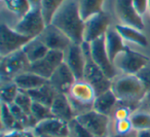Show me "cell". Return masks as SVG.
<instances>
[{
	"mask_svg": "<svg viewBox=\"0 0 150 137\" xmlns=\"http://www.w3.org/2000/svg\"><path fill=\"white\" fill-rule=\"evenodd\" d=\"M115 13L122 25L129 26L141 31L144 29L143 18L135 9L133 0H116Z\"/></svg>",
	"mask_w": 150,
	"mask_h": 137,
	"instance_id": "cell-13",
	"label": "cell"
},
{
	"mask_svg": "<svg viewBox=\"0 0 150 137\" xmlns=\"http://www.w3.org/2000/svg\"><path fill=\"white\" fill-rule=\"evenodd\" d=\"M50 110H52L54 118H57L67 123H70L71 121L76 118L74 109H73L66 94H57L54 102L50 105Z\"/></svg>",
	"mask_w": 150,
	"mask_h": 137,
	"instance_id": "cell-18",
	"label": "cell"
},
{
	"mask_svg": "<svg viewBox=\"0 0 150 137\" xmlns=\"http://www.w3.org/2000/svg\"><path fill=\"white\" fill-rule=\"evenodd\" d=\"M48 51L50 50L43 44V41L40 39L39 36L35 38H32L23 48V52L25 53L30 64L43 59L46 56V54L48 53Z\"/></svg>",
	"mask_w": 150,
	"mask_h": 137,
	"instance_id": "cell-23",
	"label": "cell"
},
{
	"mask_svg": "<svg viewBox=\"0 0 150 137\" xmlns=\"http://www.w3.org/2000/svg\"><path fill=\"white\" fill-rule=\"evenodd\" d=\"M67 96L77 116L93 109V104L97 97V94L90 83L81 79L75 81Z\"/></svg>",
	"mask_w": 150,
	"mask_h": 137,
	"instance_id": "cell-3",
	"label": "cell"
},
{
	"mask_svg": "<svg viewBox=\"0 0 150 137\" xmlns=\"http://www.w3.org/2000/svg\"><path fill=\"white\" fill-rule=\"evenodd\" d=\"M148 64H149L148 57L135 52L127 46L114 61V66L116 67V69H119L122 74L129 75H136Z\"/></svg>",
	"mask_w": 150,
	"mask_h": 137,
	"instance_id": "cell-8",
	"label": "cell"
},
{
	"mask_svg": "<svg viewBox=\"0 0 150 137\" xmlns=\"http://www.w3.org/2000/svg\"><path fill=\"white\" fill-rule=\"evenodd\" d=\"M133 5L138 14L142 17L148 11V0H133Z\"/></svg>",
	"mask_w": 150,
	"mask_h": 137,
	"instance_id": "cell-37",
	"label": "cell"
},
{
	"mask_svg": "<svg viewBox=\"0 0 150 137\" xmlns=\"http://www.w3.org/2000/svg\"><path fill=\"white\" fill-rule=\"evenodd\" d=\"M64 63L71 69L77 81L83 79L84 67H86V55L81 44H72L66 51Z\"/></svg>",
	"mask_w": 150,
	"mask_h": 137,
	"instance_id": "cell-14",
	"label": "cell"
},
{
	"mask_svg": "<svg viewBox=\"0 0 150 137\" xmlns=\"http://www.w3.org/2000/svg\"><path fill=\"white\" fill-rule=\"evenodd\" d=\"M46 26L41 9H31L18 21L13 29L32 39L41 35Z\"/></svg>",
	"mask_w": 150,
	"mask_h": 137,
	"instance_id": "cell-6",
	"label": "cell"
},
{
	"mask_svg": "<svg viewBox=\"0 0 150 137\" xmlns=\"http://www.w3.org/2000/svg\"><path fill=\"white\" fill-rule=\"evenodd\" d=\"M110 17L108 14L101 11L84 21L83 42L91 44L103 37L110 28Z\"/></svg>",
	"mask_w": 150,
	"mask_h": 137,
	"instance_id": "cell-10",
	"label": "cell"
},
{
	"mask_svg": "<svg viewBox=\"0 0 150 137\" xmlns=\"http://www.w3.org/2000/svg\"><path fill=\"white\" fill-rule=\"evenodd\" d=\"M82 19L86 21L92 16L103 11L104 0H78Z\"/></svg>",
	"mask_w": 150,
	"mask_h": 137,
	"instance_id": "cell-25",
	"label": "cell"
},
{
	"mask_svg": "<svg viewBox=\"0 0 150 137\" xmlns=\"http://www.w3.org/2000/svg\"><path fill=\"white\" fill-rule=\"evenodd\" d=\"M13 103L19 106L22 110H24L27 114L31 116V107L32 104H33V100H32V98L30 97V95L26 91L20 90L19 94H18Z\"/></svg>",
	"mask_w": 150,
	"mask_h": 137,
	"instance_id": "cell-32",
	"label": "cell"
},
{
	"mask_svg": "<svg viewBox=\"0 0 150 137\" xmlns=\"http://www.w3.org/2000/svg\"><path fill=\"white\" fill-rule=\"evenodd\" d=\"M81 46L83 49L84 55H86V67H84L83 81L90 83L94 88L97 95H100L104 92L111 90L112 81L109 79L104 74V72L97 66L96 63L93 61L92 57H91L90 44L82 42Z\"/></svg>",
	"mask_w": 150,
	"mask_h": 137,
	"instance_id": "cell-4",
	"label": "cell"
},
{
	"mask_svg": "<svg viewBox=\"0 0 150 137\" xmlns=\"http://www.w3.org/2000/svg\"><path fill=\"white\" fill-rule=\"evenodd\" d=\"M20 89L16 85L15 81H3L1 83V103H5L7 105H11L15 102Z\"/></svg>",
	"mask_w": 150,
	"mask_h": 137,
	"instance_id": "cell-28",
	"label": "cell"
},
{
	"mask_svg": "<svg viewBox=\"0 0 150 137\" xmlns=\"http://www.w3.org/2000/svg\"><path fill=\"white\" fill-rule=\"evenodd\" d=\"M104 39L107 54H108L110 60L114 64L115 59L127 48L125 46V40L121 38V36L115 30V28H109L108 31L104 35Z\"/></svg>",
	"mask_w": 150,
	"mask_h": 137,
	"instance_id": "cell-19",
	"label": "cell"
},
{
	"mask_svg": "<svg viewBox=\"0 0 150 137\" xmlns=\"http://www.w3.org/2000/svg\"><path fill=\"white\" fill-rule=\"evenodd\" d=\"M69 137H94L76 118L69 123Z\"/></svg>",
	"mask_w": 150,
	"mask_h": 137,
	"instance_id": "cell-33",
	"label": "cell"
},
{
	"mask_svg": "<svg viewBox=\"0 0 150 137\" xmlns=\"http://www.w3.org/2000/svg\"><path fill=\"white\" fill-rule=\"evenodd\" d=\"M136 76L139 78V81L142 83V85L144 86L145 90L148 92H150V64H148L147 66H145L143 69L139 71L136 74Z\"/></svg>",
	"mask_w": 150,
	"mask_h": 137,
	"instance_id": "cell-35",
	"label": "cell"
},
{
	"mask_svg": "<svg viewBox=\"0 0 150 137\" xmlns=\"http://www.w3.org/2000/svg\"><path fill=\"white\" fill-rule=\"evenodd\" d=\"M115 30L118 32V34L125 41L137 44L139 46H144V48L148 46L147 37L141 30L129 27V26L122 25V24L115 26Z\"/></svg>",
	"mask_w": 150,
	"mask_h": 137,
	"instance_id": "cell-22",
	"label": "cell"
},
{
	"mask_svg": "<svg viewBox=\"0 0 150 137\" xmlns=\"http://www.w3.org/2000/svg\"><path fill=\"white\" fill-rule=\"evenodd\" d=\"M117 102L118 100L116 96L114 95L112 90H109L100 95H97L93 104V109L102 114L110 116V114L113 113V111L115 110Z\"/></svg>",
	"mask_w": 150,
	"mask_h": 137,
	"instance_id": "cell-20",
	"label": "cell"
},
{
	"mask_svg": "<svg viewBox=\"0 0 150 137\" xmlns=\"http://www.w3.org/2000/svg\"><path fill=\"white\" fill-rule=\"evenodd\" d=\"M64 52L50 50L43 59L37 61V62L31 63L28 71H31V72L48 81L50 76L54 74V71L57 70V68L64 63Z\"/></svg>",
	"mask_w": 150,
	"mask_h": 137,
	"instance_id": "cell-11",
	"label": "cell"
},
{
	"mask_svg": "<svg viewBox=\"0 0 150 137\" xmlns=\"http://www.w3.org/2000/svg\"><path fill=\"white\" fill-rule=\"evenodd\" d=\"M76 81L77 79L74 76L71 69L65 63H63L61 66L57 68L54 74L50 76V78L48 79V83L52 85V87L58 93L67 95Z\"/></svg>",
	"mask_w": 150,
	"mask_h": 137,
	"instance_id": "cell-17",
	"label": "cell"
},
{
	"mask_svg": "<svg viewBox=\"0 0 150 137\" xmlns=\"http://www.w3.org/2000/svg\"><path fill=\"white\" fill-rule=\"evenodd\" d=\"M111 90L118 102L127 105L139 103L147 95V91L136 75H117L112 79Z\"/></svg>",
	"mask_w": 150,
	"mask_h": 137,
	"instance_id": "cell-2",
	"label": "cell"
},
{
	"mask_svg": "<svg viewBox=\"0 0 150 137\" xmlns=\"http://www.w3.org/2000/svg\"><path fill=\"white\" fill-rule=\"evenodd\" d=\"M66 0H41V13L46 25H50L54 15Z\"/></svg>",
	"mask_w": 150,
	"mask_h": 137,
	"instance_id": "cell-26",
	"label": "cell"
},
{
	"mask_svg": "<svg viewBox=\"0 0 150 137\" xmlns=\"http://www.w3.org/2000/svg\"><path fill=\"white\" fill-rule=\"evenodd\" d=\"M76 120L94 137H109L110 118L92 109L76 116Z\"/></svg>",
	"mask_w": 150,
	"mask_h": 137,
	"instance_id": "cell-7",
	"label": "cell"
},
{
	"mask_svg": "<svg viewBox=\"0 0 150 137\" xmlns=\"http://www.w3.org/2000/svg\"><path fill=\"white\" fill-rule=\"evenodd\" d=\"M132 113L133 111H131V109L127 106H120V107L115 108V110L113 111V118H114V121L127 120V118H131Z\"/></svg>",
	"mask_w": 150,
	"mask_h": 137,
	"instance_id": "cell-36",
	"label": "cell"
},
{
	"mask_svg": "<svg viewBox=\"0 0 150 137\" xmlns=\"http://www.w3.org/2000/svg\"><path fill=\"white\" fill-rule=\"evenodd\" d=\"M33 130L39 137H69L70 134L69 123L57 118H50L37 123Z\"/></svg>",
	"mask_w": 150,
	"mask_h": 137,
	"instance_id": "cell-15",
	"label": "cell"
},
{
	"mask_svg": "<svg viewBox=\"0 0 150 137\" xmlns=\"http://www.w3.org/2000/svg\"><path fill=\"white\" fill-rule=\"evenodd\" d=\"M13 81H15L20 90L29 92L35 90L43 86L47 83V79L31 72V71H25V72L19 74Z\"/></svg>",
	"mask_w": 150,
	"mask_h": 137,
	"instance_id": "cell-21",
	"label": "cell"
},
{
	"mask_svg": "<svg viewBox=\"0 0 150 137\" xmlns=\"http://www.w3.org/2000/svg\"><path fill=\"white\" fill-rule=\"evenodd\" d=\"M31 9H40L41 6V0H28Z\"/></svg>",
	"mask_w": 150,
	"mask_h": 137,
	"instance_id": "cell-39",
	"label": "cell"
},
{
	"mask_svg": "<svg viewBox=\"0 0 150 137\" xmlns=\"http://www.w3.org/2000/svg\"><path fill=\"white\" fill-rule=\"evenodd\" d=\"M24 137H39L35 133L33 129H25L24 130Z\"/></svg>",
	"mask_w": 150,
	"mask_h": 137,
	"instance_id": "cell-40",
	"label": "cell"
},
{
	"mask_svg": "<svg viewBox=\"0 0 150 137\" xmlns=\"http://www.w3.org/2000/svg\"><path fill=\"white\" fill-rule=\"evenodd\" d=\"M131 122L135 131H143L150 129V113L146 110L133 111Z\"/></svg>",
	"mask_w": 150,
	"mask_h": 137,
	"instance_id": "cell-29",
	"label": "cell"
},
{
	"mask_svg": "<svg viewBox=\"0 0 150 137\" xmlns=\"http://www.w3.org/2000/svg\"><path fill=\"white\" fill-rule=\"evenodd\" d=\"M1 124H2V131H8L13 129L24 130L23 127L17 122L9 105L5 103H1Z\"/></svg>",
	"mask_w": 150,
	"mask_h": 137,
	"instance_id": "cell-27",
	"label": "cell"
},
{
	"mask_svg": "<svg viewBox=\"0 0 150 137\" xmlns=\"http://www.w3.org/2000/svg\"><path fill=\"white\" fill-rule=\"evenodd\" d=\"M30 62L23 50H20L5 57H1L0 72L3 81H13L21 73L28 71Z\"/></svg>",
	"mask_w": 150,
	"mask_h": 137,
	"instance_id": "cell-5",
	"label": "cell"
},
{
	"mask_svg": "<svg viewBox=\"0 0 150 137\" xmlns=\"http://www.w3.org/2000/svg\"><path fill=\"white\" fill-rule=\"evenodd\" d=\"M52 25L63 32L72 44L83 42L84 20L82 19L78 0H66L59 9Z\"/></svg>",
	"mask_w": 150,
	"mask_h": 137,
	"instance_id": "cell-1",
	"label": "cell"
},
{
	"mask_svg": "<svg viewBox=\"0 0 150 137\" xmlns=\"http://www.w3.org/2000/svg\"><path fill=\"white\" fill-rule=\"evenodd\" d=\"M27 93L29 94L30 97L32 98V100L34 102H38V103L44 104V105L50 107V105L54 102L58 92L47 81V83H44L43 86H41L38 89L32 90V91H29Z\"/></svg>",
	"mask_w": 150,
	"mask_h": 137,
	"instance_id": "cell-24",
	"label": "cell"
},
{
	"mask_svg": "<svg viewBox=\"0 0 150 137\" xmlns=\"http://www.w3.org/2000/svg\"><path fill=\"white\" fill-rule=\"evenodd\" d=\"M48 50L65 52L72 44V41L54 25H47L39 36Z\"/></svg>",
	"mask_w": 150,
	"mask_h": 137,
	"instance_id": "cell-16",
	"label": "cell"
},
{
	"mask_svg": "<svg viewBox=\"0 0 150 137\" xmlns=\"http://www.w3.org/2000/svg\"><path fill=\"white\" fill-rule=\"evenodd\" d=\"M24 130L13 129V130L8 131H2L1 132V137H24Z\"/></svg>",
	"mask_w": 150,
	"mask_h": 137,
	"instance_id": "cell-38",
	"label": "cell"
},
{
	"mask_svg": "<svg viewBox=\"0 0 150 137\" xmlns=\"http://www.w3.org/2000/svg\"><path fill=\"white\" fill-rule=\"evenodd\" d=\"M112 137H137V131L134 130L133 132L129 133V134H125V135H113Z\"/></svg>",
	"mask_w": 150,
	"mask_h": 137,
	"instance_id": "cell-42",
	"label": "cell"
},
{
	"mask_svg": "<svg viewBox=\"0 0 150 137\" xmlns=\"http://www.w3.org/2000/svg\"><path fill=\"white\" fill-rule=\"evenodd\" d=\"M91 57L96 65L104 72V74L112 81L117 76V69L110 60L105 46L104 36L90 44Z\"/></svg>",
	"mask_w": 150,
	"mask_h": 137,
	"instance_id": "cell-12",
	"label": "cell"
},
{
	"mask_svg": "<svg viewBox=\"0 0 150 137\" xmlns=\"http://www.w3.org/2000/svg\"><path fill=\"white\" fill-rule=\"evenodd\" d=\"M137 137H150V129L143 131H137Z\"/></svg>",
	"mask_w": 150,
	"mask_h": 137,
	"instance_id": "cell-41",
	"label": "cell"
},
{
	"mask_svg": "<svg viewBox=\"0 0 150 137\" xmlns=\"http://www.w3.org/2000/svg\"><path fill=\"white\" fill-rule=\"evenodd\" d=\"M43 137H52V136H43Z\"/></svg>",
	"mask_w": 150,
	"mask_h": 137,
	"instance_id": "cell-45",
	"label": "cell"
},
{
	"mask_svg": "<svg viewBox=\"0 0 150 137\" xmlns=\"http://www.w3.org/2000/svg\"><path fill=\"white\" fill-rule=\"evenodd\" d=\"M114 135H125L133 132L134 128L132 125L131 118L121 121H115L114 122Z\"/></svg>",
	"mask_w": 150,
	"mask_h": 137,
	"instance_id": "cell-34",
	"label": "cell"
},
{
	"mask_svg": "<svg viewBox=\"0 0 150 137\" xmlns=\"http://www.w3.org/2000/svg\"><path fill=\"white\" fill-rule=\"evenodd\" d=\"M31 116L33 118V120L35 121L36 124L41 122V121L54 118L50 106H46V105H44V104L34 102V101L31 107Z\"/></svg>",
	"mask_w": 150,
	"mask_h": 137,
	"instance_id": "cell-30",
	"label": "cell"
},
{
	"mask_svg": "<svg viewBox=\"0 0 150 137\" xmlns=\"http://www.w3.org/2000/svg\"><path fill=\"white\" fill-rule=\"evenodd\" d=\"M31 40V38L23 35L11 28L6 24H1L0 27V57L11 55L23 48Z\"/></svg>",
	"mask_w": 150,
	"mask_h": 137,
	"instance_id": "cell-9",
	"label": "cell"
},
{
	"mask_svg": "<svg viewBox=\"0 0 150 137\" xmlns=\"http://www.w3.org/2000/svg\"><path fill=\"white\" fill-rule=\"evenodd\" d=\"M146 111H148L150 113V99L148 100V103H147V110Z\"/></svg>",
	"mask_w": 150,
	"mask_h": 137,
	"instance_id": "cell-43",
	"label": "cell"
},
{
	"mask_svg": "<svg viewBox=\"0 0 150 137\" xmlns=\"http://www.w3.org/2000/svg\"><path fill=\"white\" fill-rule=\"evenodd\" d=\"M6 7L16 15L23 17L31 9L28 0H3Z\"/></svg>",
	"mask_w": 150,
	"mask_h": 137,
	"instance_id": "cell-31",
	"label": "cell"
},
{
	"mask_svg": "<svg viewBox=\"0 0 150 137\" xmlns=\"http://www.w3.org/2000/svg\"><path fill=\"white\" fill-rule=\"evenodd\" d=\"M148 11L150 14V0H148Z\"/></svg>",
	"mask_w": 150,
	"mask_h": 137,
	"instance_id": "cell-44",
	"label": "cell"
}]
</instances>
